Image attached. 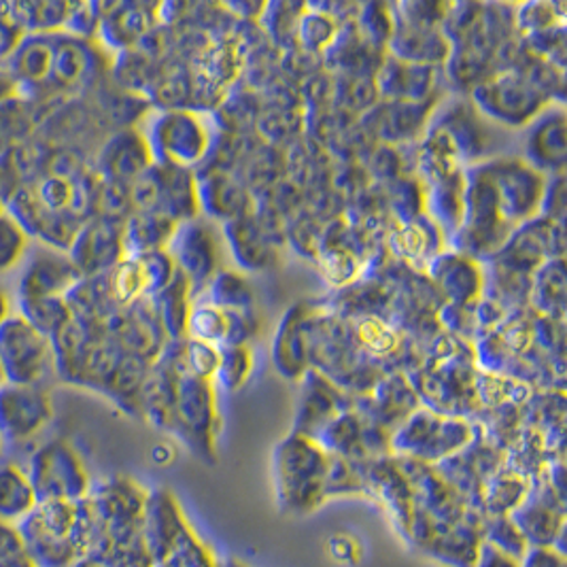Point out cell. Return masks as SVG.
Instances as JSON below:
<instances>
[{
  "label": "cell",
  "mask_w": 567,
  "mask_h": 567,
  "mask_svg": "<svg viewBox=\"0 0 567 567\" xmlns=\"http://www.w3.org/2000/svg\"><path fill=\"white\" fill-rule=\"evenodd\" d=\"M472 106L489 122L508 128L529 126L550 96L520 69H499L470 90Z\"/></svg>",
  "instance_id": "6da1fadb"
},
{
  "label": "cell",
  "mask_w": 567,
  "mask_h": 567,
  "mask_svg": "<svg viewBox=\"0 0 567 567\" xmlns=\"http://www.w3.org/2000/svg\"><path fill=\"white\" fill-rule=\"evenodd\" d=\"M330 457L315 440L293 434L277 449V485L287 511L309 513L323 497Z\"/></svg>",
  "instance_id": "7a4b0ae2"
},
{
  "label": "cell",
  "mask_w": 567,
  "mask_h": 567,
  "mask_svg": "<svg viewBox=\"0 0 567 567\" xmlns=\"http://www.w3.org/2000/svg\"><path fill=\"white\" fill-rule=\"evenodd\" d=\"M154 155V164L187 168L200 164L210 152L207 122L187 109H164L143 132Z\"/></svg>",
  "instance_id": "3957f363"
},
{
  "label": "cell",
  "mask_w": 567,
  "mask_h": 567,
  "mask_svg": "<svg viewBox=\"0 0 567 567\" xmlns=\"http://www.w3.org/2000/svg\"><path fill=\"white\" fill-rule=\"evenodd\" d=\"M0 372L7 383L18 385H39L55 372L52 340L22 315H9L0 323Z\"/></svg>",
  "instance_id": "277c9868"
},
{
  "label": "cell",
  "mask_w": 567,
  "mask_h": 567,
  "mask_svg": "<svg viewBox=\"0 0 567 567\" xmlns=\"http://www.w3.org/2000/svg\"><path fill=\"white\" fill-rule=\"evenodd\" d=\"M504 219L518 228L538 217L546 189V175L532 168L525 159L499 157L485 162Z\"/></svg>",
  "instance_id": "5b68a950"
},
{
  "label": "cell",
  "mask_w": 567,
  "mask_h": 567,
  "mask_svg": "<svg viewBox=\"0 0 567 567\" xmlns=\"http://www.w3.org/2000/svg\"><path fill=\"white\" fill-rule=\"evenodd\" d=\"M166 251L181 275L187 279L192 296L205 291L213 277L219 272V234L203 219H189L179 224Z\"/></svg>",
  "instance_id": "8992f818"
},
{
  "label": "cell",
  "mask_w": 567,
  "mask_h": 567,
  "mask_svg": "<svg viewBox=\"0 0 567 567\" xmlns=\"http://www.w3.org/2000/svg\"><path fill=\"white\" fill-rule=\"evenodd\" d=\"M69 258L81 277L106 275L126 258L124 221L106 217L87 219L69 249Z\"/></svg>",
  "instance_id": "52a82bcc"
},
{
  "label": "cell",
  "mask_w": 567,
  "mask_h": 567,
  "mask_svg": "<svg viewBox=\"0 0 567 567\" xmlns=\"http://www.w3.org/2000/svg\"><path fill=\"white\" fill-rule=\"evenodd\" d=\"M470 439L467 423L455 419H440L436 414H413L395 434L393 446L423 462L440 460L462 449Z\"/></svg>",
  "instance_id": "ba28073f"
},
{
  "label": "cell",
  "mask_w": 567,
  "mask_h": 567,
  "mask_svg": "<svg viewBox=\"0 0 567 567\" xmlns=\"http://www.w3.org/2000/svg\"><path fill=\"white\" fill-rule=\"evenodd\" d=\"M152 166L154 155L150 152L145 134L136 128H122L104 138L96 154L94 173L104 183L128 187Z\"/></svg>",
  "instance_id": "9c48e42d"
},
{
  "label": "cell",
  "mask_w": 567,
  "mask_h": 567,
  "mask_svg": "<svg viewBox=\"0 0 567 567\" xmlns=\"http://www.w3.org/2000/svg\"><path fill=\"white\" fill-rule=\"evenodd\" d=\"M523 159L542 175L566 171V111L561 103L546 106L527 126Z\"/></svg>",
  "instance_id": "30bf717a"
},
{
  "label": "cell",
  "mask_w": 567,
  "mask_h": 567,
  "mask_svg": "<svg viewBox=\"0 0 567 567\" xmlns=\"http://www.w3.org/2000/svg\"><path fill=\"white\" fill-rule=\"evenodd\" d=\"M159 7L141 2L99 4V39L106 52L134 50L155 27Z\"/></svg>",
  "instance_id": "8fae6325"
},
{
  "label": "cell",
  "mask_w": 567,
  "mask_h": 567,
  "mask_svg": "<svg viewBox=\"0 0 567 567\" xmlns=\"http://www.w3.org/2000/svg\"><path fill=\"white\" fill-rule=\"evenodd\" d=\"M81 279L75 264L64 251L43 247L27 259L20 281V298H64Z\"/></svg>",
  "instance_id": "7c38bea8"
},
{
  "label": "cell",
  "mask_w": 567,
  "mask_h": 567,
  "mask_svg": "<svg viewBox=\"0 0 567 567\" xmlns=\"http://www.w3.org/2000/svg\"><path fill=\"white\" fill-rule=\"evenodd\" d=\"M52 413L50 398L39 385L0 383V427L11 434L39 430Z\"/></svg>",
  "instance_id": "4fadbf2b"
},
{
  "label": "cell",
  "mask_w": 567,
  "mask_h": 567,
  "mask_svg": "<svg viewBox=\"0 0 567 567\" xmlns=\"http://www.w3.org/2000/svg\"><path fill=\"white\" fill-rule=\"evenodd\" d=\"M430 275L453 307L474 302L485 289V272L478 261L457 251H446L432 259Z\"/></svg>",
  "instance_id": "5bb4252c"
},
{
  "label": "cell",
  "mask_w": 567,
  "mask_h": 567,
  "mask_svg": "<svg viewBox=\"0 0 567 567\" xmlns=\"http://www.w3.org/2000/svg\"><path fill=\"white\" fill-rule=\"evenodd\" d=\"M434 66L409 64L389 58L377 78V92L388 99V103H423V99L434 90Z\"/></svg>",
  "instance_id": "9a60e30c"
},
{
  "label": "cell",
  "mask_w": 567,
  "mask_h": 567,
  "mask_svg": "<svg viewBox=\"0 0 567 567\" xmlns=\"http://www.w3.org/2000/svg\"><path fill=\"white\" fill-rule=\"evenodd\" d=\"M177 226V221L159 213H130L124 221L126 256L166 249Z\"/></svg>",
  "instance_id": "2e32d148"
},
{
  "label": "cell",
  "mask_w": 567,
  "mask_h": 567,
  "mask_svg": "<svg viewBox=\"0 0 567 567\" xmlns=\"http://www.w3.org/2000/svg\"><path fill=\"white\" fill-rule=\"evenodd\" d=\"M71 2H7L9 20L24 34L62 32Z\"/></svg>",
  "instance_id": "e0dca14e"
},
{
  "label": "cell",
  "mask_w": 567,
  "mask_h": 567,
  "mask_svg": "<svg viewBox=\"0 0 567 567\" xmlns=\"http://www.w3.org/2000/svg\"><path fill=\"white\" fill-rule=\"evenodd\" d=\"M529 300L532 307L540 310L542 315L555 319L564 315L566 307V275L564 261L550 259L532 275L529 284Z\"/></svg>",
  "instance_id": "ac0fdd59"
},
{
  "label": "cell",
  "mask_w": 567,
  "mask_h": 567,
  "mask_svg": "<svg viewBox=\"0 0 567 567\" xmlns=\"http://www.w3.org/2000/svg\"><path fill=\"white\" fill-rule=\"evenodd\" d=\"M440 233L439 226L427 219H413L404 221V226L391 236V249L402 259H409L411 264L427 261L439 258V249L434 247L432 238Z\"/></svg>",
  "instance_id": "d6986e66"
},
{
  "label": "cell",
  "mask_w": 567,
  "mask_h": 567,
  "mask_svg": "<svg viewBox=\"0 0 567 567\" xmlns=\"http://www.w3.org/2000/svg\"><path fill=\"white\" fill-rule=\"evenodd\" d=\"M226 236L230 238L236 259L247 268H264L270 259V247L258 226L247 217H238L228 221Z\"/></svg>",
  "instance_id": "ffe728a7"
},
{
  "label": "cell",
  "mask_w": 567,
  "mask_h": 567,
  "mask_svg": "<svg viewBox=\"0 0 567 567\" xmlns=\"http://www.w3.org/2000/svg\"><path fill=\"white\" fill-rule=\"evenodd\" d=\"M423 103H385V106L377 109L379 120L374 124L381 134L379 138H388V141L413 138L416 126L423 124L427 117V109Z\"/></svg>",
  "instance_id": "44dd1931"
},
{
  "label": "cell",
  "mask_w": 567,
  "mask_h": 567,
  "mask_svg": "<svg viewBox=\"0 0 567 567\" xmlns=\"http://www.w3.org/2000/svg\"><path fill=\"white\" fill-rule=\"evenodd\" d=\"M185 334H189V340L207 342V344H228L230 338V315L228 310L219 309L210 302L196 305L189 309Z\"/></svg>",
  "instance_id": "7402d4cb"
},
{
  "label": "cell",
  "mask_w": 567,
  "mask_h": 567,
  "mask_svg": "<svg viewBox=\"0 0 567 567\" xmlns=\"http://www.w3.org/2000/svg\"><path fill=\"white\" fill-rule=\"evenodd\" d=\"M18 315L48 338L60 332L73 319L64 298H20Z\"/></svg>",
  "instance_id": "603a6c76"
},
{
  "label": "cell",
  "mask_w": 567,
  "mask_h": 567,
  "mask_svg": "<svg viewBox=\"0 0 567 567\" xmlns=\"http://www.w3.org/2000/svg\"><path fill=\"white\" fill-rule=\"evenodd\" d=\"M208 302L224 310H249L254 302L251 287L233 270H219L208 284Z\"/></svg>",
  "instance_id": "cb8c5ba5"
},
{
  "label": "cell",
  "mask_w": 567,
  "mask_h": 567,
  "mask_svg": "<svg viewBox=\"0 0 567 567\" xmlns=\"http://www.w3.org/2000/svg\"><path fill=\"white\" fill-rule=\"evenodd\" d=\"M208 213L215 217H226L228 221L247 215V192L228 177L213 175L208 179Z\"/></svg>",
  "instance_id": "d4e9b609"
},
{
  "label": "cell",
  "mask_w": 567,
  "mask_h": 567,
  "mask_svg": "<svg viewBox=\"0 0 567 567\" xmlns=\"http://www.w3.org/2000/svg\"><path fill=\"white\" fill-rule=\"evenodd\" d=\"M336 37H338V28H336L334 16L319 13L315 9L298 16L296 41H300L307 52H326L328 48H332Z\"/></svg>",
  "instance_id": "484cf974"
},
{
  "label": "cell",
  "mask_w": 567,
  "mask_h": 567,
  "mask_svg": "<svg viewBox=\"0 0 567 567\" xmlns=\"http://www.w3.org/2000/svg\"><path fill=\"white\" fill-rule=\"evenodd\" d=\"M219 351H221V361H219V370H217L219 383L230 391L243 388L254 368V355H251L249 347L233 344V347H224Z\"/></svg>",
  "instance_id": "4316f807"
},
{
  "label": "cell",
  "mask_w": 567,
  "mask_h": 567,
  "mask_svg": "<svg viewBox=\"0 0 567 567\" xmlns=\"http://www.w3.org/2000/svg\"><path fill=\"white\" fill-rule=\"evenodd\" d=\"M28 236L22 226L2 208L0 210V275L16 268L27 256Z\"/></svg>",
  "instance_id": "83f0119b"
},
{
  "label": "cell",
  "mask_w": 567,
  "mask_h": 567,
  "mask_svg": "<svg viewBox=\"0 0 567 567\" xmlns=\"http://www.w3.org/2000/svg\"><path fill=\"white\" fill-rule=\"evenodd\" d=\"M183 360L187 370L200 379V381H213L217 377L219 370V361H221V351L207 342H198V340H185L183 342Z\"/></svg>",
  "instance_id": "f1b7e54d"
},
{
  "label": "cell",
  "mask_w": 567,
  "mask_h": 567,
  "mask_svg": "<svg viewBox=\"0 0 567 567\" xmlns=\"http://www.w3.org/2000/svg\"><path fill=\"white\" fill-rule=\"evenodd\" d=\"M360 340L370 353L377 355L393 351L398 344V336L381 319H363L360 326Z\"/></svg>",
  "instance_id": "f546056e"
},
{
  "label": "cell",
  "mask_w": 567,
  "mask_h": 567,
  "mask_svg": "<svg viewBox=\"0 0 567 567\" xmlns=\"http://www.w3.org/2000/svg\"><path fill=\"white\" fill-rule=\"evenodd\" d=\"M358 261L347 251H330L323 256V275L332 284H347L355 277Z\"/></svg>",
  "instance_id": "4dcf8cb0"
},
{
  "label": "cell",
  "mask_w": 567,
  "mask_h": 567,
  "mask_svg": "<svg viewBox=\"0 0 567 567\" xmlns=\"http://www.w3.org/2000/svg\"><path fill=\"white\" fill-rule=\"evenodd\" d=\"M24 32L16 27L7 16V4H0V64L9 60V55L18 48Z\"/></svg>",
  "instance_id": "1f68e13d"
},
{
  "label": "cell",
  "mask_w": 567,
  "mask_h": 567,
  "mask_svg": "<svg viewBox=\"0 0 567 567\" xmlns=\"http://www.w3.org/2000/svg\"><path fill=\"white\" fill-rule=\"evenodd\" d=\"M478 567H518L515 559L495 546H485L481 553V564Z\"/></svg>",
  "instance_id": "d6a6232c"
},
{
  "label": "cell",
  "mask_w": 567,
  "mask_h": 567,
  "mask_svg": "<svg viewBox=\"0 0 567 567\" xmlns=\"http://www.w3.org/2000/svg\"><path fill=\"white\" fill-rule=\"evenodd\" d=\"M527 567H561V561L553 555V553H544V550H536L529 555Z\"/></svg>",
  "instance_id": "836d02e7"
},
{
  "label": "cell",
  "mask_w": 567,
  "mask_h": 567,
  "mask_svg": "<svg viewBox=\"0 0 567 567\" xmlns=\"http://www.w3.org/2000/svg\"><path fill=\"white\" fill-rule=\"evenodd\" d=\"M7 317H9V300H7L4 291L0 289V323H2Z\"/></svg>",
  "instance_id": "e575fe53"
},
{
  "label": "cell",
  "mask_w": 567,
  "mask_h": 567,
  "mask_svg": "<svg viewBox=\"0 0 567 567\" xmlns=\"http://www.w3.org/2000/svg\"><path fill=\"white\" fill-rule=\"evenodd\" d=\"M0 383H4V377H2V372H0Z\"/></svg>",
  "instance_id": "d590c367"
}]
</instances>
